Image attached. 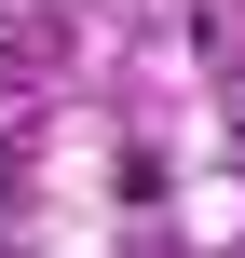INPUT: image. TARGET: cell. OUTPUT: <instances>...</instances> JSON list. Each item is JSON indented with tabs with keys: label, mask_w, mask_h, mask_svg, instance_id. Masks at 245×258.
Listing matches in <instances>:
<instances>
[{
	"label": "cell",
	"mask_w": 245,
	"mask_h": 258,
	"mask_svg": "<svg viewBox=\"0 0 245 258\" xmlns=\"http://www.w3.org/2000/svg\"><path fill=\"white\" fill-rule=\"evenodd\" d=\"M0 258H14V245H0Z\"/></svg>",
	"instance_id": "2"
},
{
	"label": "cell",
	"mask_w": 245,
	"mask_h": 258,
	"mask_svg": "<svg viewBox=\"0 0 245 258\" xmlns=\"http://www.w3.org/2000/svg\"><path fill=\"white\" fill-rule=\"evenodd\" d=\"M232 136H245V122H232Z\"/></svg>",
	"instance_id": "3"
},
{
	"label": "cell",
	"mask_w": 245,
	"mask_h": 258,
	"mask_svg": "<svg viewBox=\"0 0 245 258\" xmlns=\"http://www.w3.org/2000/svg\"><path fill=\"white\" fill-rule=\"evenodd\" d=\"M14 177H27V150H14V136H0V218H14Z\"/></svg>",
	"instance_id": "1"
}]
</instances>
